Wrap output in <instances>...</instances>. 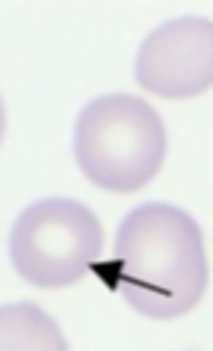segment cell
I'll use <instances>...</instances> for the list:
<instances>
[{
	"instance_id": "1",
	"label": "cell",
	"mask_w": 213,
	"mask_h": 351,
	"mask_svg": "<svg viewBox=\"0 0 213 351\" xmlns=\"http://www.w3.org/2000/svg\"><path fill=\"white\" fill-rule=\"evenodd\" d=\"M113 292L145 319H181L204 298L208 253L190 212L169 203H142L122 217L110 262H92Z\"/></svg>"
},
{
	"instance_id": "2",
	"label": "cell",
	"mask_w": 213,
	"mask_h": 351,
	"mask_svg": "<svg viewBox=\"0 0 213 351\" xmlns=\"http://www.w3.org/2000/svg\"><path fill=\"white\" fill-rule=\"evenodd\" d=\"M74 161L92 185L113 194L145 188L166 161L169 137L160 113L130 93L98 95L74 122Z\"/></svg>"
},
{
	"instance_id": "3",
	"label": "cell",
	"mask_w": 213,
	"mask_h": 351,
	"mask_svg": "<svg viewBox=\"0 0 213 351\" xmlns=\"http://www.w3.org/2000/svg\"><path fill=\"white\" fill-rule=\"evenodd\" d=\"M104 232L89 206L68 197L36 199L15 217L9 232V259L18 277L39 289L80 283L101 259Z\"/></svg>"
},
{
	"instance_id": "4",
	"label": "cell",
	"mask_w": 213,
	"mask_h": 351,
	"mask_svg": "<svg viewBox=\"0 0 213 351\" xmlns=\"http://www.w3.org/2000/svg\"><path fill=\"white\" fill-rule=\"evenodd\" d=\"M137 84L160 99H193L213 86V21L184 15L160 24L142 39Z\"/></svg>"
},
{
	"instance_id": "5",
	"label": "cell",
	"mask_w": 213,
	"mask_h": 351,
	"mask_svg": "<svg viewBox=\"0 0 213 351\" xmlns=\"http://www.w3.org/2000/svg\"><path fill=\"white\" fill-rule=\"evenodd\" d=\"M0 348H44V351H62L68 342L62 339L59 328L53 324L48 313H42L36 304H12L0 313Z\"/></svg>"
}]
</instances>
